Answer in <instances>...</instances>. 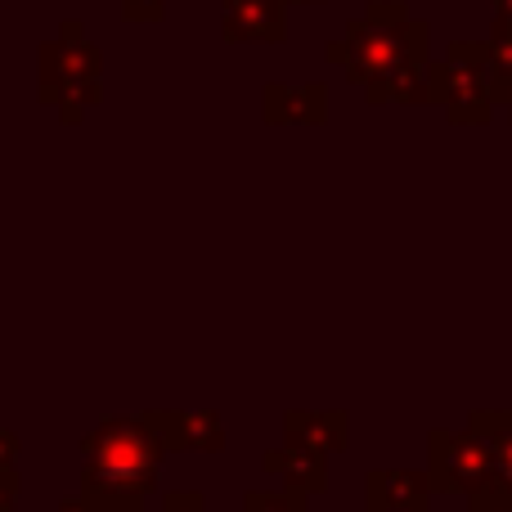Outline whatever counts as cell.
Listing matches in <instances>:
<instances>
[{"label": "cell", "mask_w": 512, "mask_h": 512, "mask_svg": "<svg viewBox=\"0 0 512 512\" xmlns=\"http://www.w3.org/2000/svg\"><path fill=\"white\" fill-rule=\"evenodd\" d=\"M162 436L144 418H108L81 441V499L95 512H140L162 472Z\"/></svg>", "instance_id": "1"}, {"label": "cell", "mask_w": 512, "mask_h": 512, "mask_svg": "<svg viewBox=\"0 0 512 512\" xmlns=\"http://www.w3.org/2000/svg\"><path fill=\"white\" fill-rule=\"evenodd\" d=\"M324 59L337 63L351 86L373 90L396 72L432 59V27L409 14V5L400 0H369L342 36L324 45Z\"/></svg>", "instance_id": "2"}, {"label": "cell", "mask_w": 512, "mask_h": 512, "mask_svg": "<svg viewBox=\"0 0 512 512\" xmlns=\"http://www.w3.org/2000/svg\"><path fill=\"white\" fill-rule=\"evenodd\" d=\"M41 99L68 122L99 104V50L81 36V23H63L59 41L41 50Z\"/></svg>", "instance_id": "3"}, {"label": "cell", "mask_w": 512, "mask_h": 512, "mask_svg": "<svg viewBox=\"0 0 512 512\" xmlns=\"http://www.w3.org/2000/svg\"><path fill=\"white\" fill-rule=\"evenodd\" d=\"M427 481L436 495H486L495 490V454L477 427H432L427 432Z\"/></svg>", "instance_id": "4"}, {"label": "cell", "mask_w": 512, "mask_h": 512, "mask_svg": "<svg viewBox=\"0 0 512 512\" xmlns=\"http://www.w3.org/2000/svg\"><path fill=\"white\" fill-rule=\"evenodd\" d=\"M436 108H445L450 126H486L495 117L490 63L481 41H450L436 63Z\"/></svg>", "instance_id": "5"}, {"label": "cell", "mask_w": 512, "mask_h": 512, "mask_svg": "<svg viewBox=\"0 0 512 512\" xmlns=\"http://www.w3.org/2000/svg\"><path fill=\"white\" fill-rule=\"evenodd\" d=\"M221 36L230 45H283L288 0H221Z\"/></svg>", "instance_id": "6"}, {"label": "cell", "mask_w": 512, "mask_h": 512, "mask_svg": "<svg viewBox=\"0 0 512 512\" xmlns=\"http://www.w3.org/2000/svg\"><path fill=\"white\" fill-rule=\"evenodd\" d=\"M261 117L270 126H324L328 86L324 81H270L261 90Z\"/></svg>", "instance_id": "7"}, {"label": "cell", "mask_w": 512, "mask_h": 512, "mask_svg": "<svg viewBox=\"0 0 512 512\" xmlns=\"http://www.w3.org/2000/svg\"><path fill=\"white\" fill-rule=\"evenodd\" d=\"M436 499L423 468H373L364 477V508L369 512H427Z\"/></svg>", "instance_id": "8"}, {"label": "cell", "mask_w": 512, "mask_h": 512, "mask_svg": "<svg viewBox=\"0 0 512 512\" xmlns=\"http://www.w3.org/2000/svg\"><path fill=\"white\" fill-rule=\"evenodd\" d=\"M283 441L333 459L351 445V418L342 409H292L283 414Z\"/></svg>", "instance_id": "9"}, {"label": "cell", "mask_w": 512, "mask_h": 512, "mask_svg": "<svg viewBox=\"0 0 512 512\" xmlns=\"http://www.w3.org/2000/svg\"><path fill=\"white\" fill-rule=\"evenodd\" d=\"M149 423L162 436V450H203V454L225 450V423L212 409H198V414H149Z\"/></svg>", "instance_id": "10"}, {"label": "cell", "mask_w": 512, "mask_h": 512, "mask_svg": "<svg viewBox=\"0 0 512 512\" xmlns=\"http://www.w3.org/2000/svg\"><path fill=\"white\" fill-rule=\"evenodd\" d=\"M261 468L270 477L283 481V490H297V495H324L328 490V459L315 450H301V445H288L283 441L279 450L261 454Z\"/></svg>", "instance_id": "11"}, {"label": "cell", "mask_w": 512, "mask_h": 512, "mask_svg": "<svg viewBox=\"0 0 512 512\" xmlns=\"http://www.w3.org/2000/svg\"><path fill=\"white\" fill-rule=\"evenodd\" d=\"M364 99H369L373 108H387V104H400V108H436V59L418 63V68L396 72L391 81L364 90Z\"/></svg>", "instance_id": "12"}, {"label": "cell", "mask_w": 512, "mask_h": 512, "mask_svg": "<svg viewBox=\"0 0 512 512\" xmlns=\"http://www.w3.org/2000/svg\"><path fill=\"white\" fill-rule=\"evenodd\" d=\"M468 427H477L490 441V454H495V490L504 499H512V409H477L468 418Z\"/></svg>", "instance_id": "13"}, {"label": "cell", "mask_w": 512, "mask_h": 512, "mask_svg": "<svg viewBox=\"0 0 512 512\" xmlns=\"http://www.w3.org/2000/svg\"><path fill=\"white\" fill-rule=\"evenodd\" d=\"M495 18H490V32L481 36V50L490 63V86L512 77V0H490Z\"/></svg>", "instance_id": "14"}, {"label": "cell", "mask_w": 512, "mask_h": 512, "mask_svg": "<svg viewBox=\"0 0 512 512\" xmlns=\"http://www.w3.org/2000/svg\"><path fill=\"white\" fill-rule=\"evenodd\" d=\"M239 512H310L306 495L297 490H248Z\"/></svg>", "instance_id": "15"}, {"label": "cell", "mask_w": 512, "mask_h": 512, "mask_svg": "<svg viewBox=\"0 0 512 512\" xmlns=\"http://www.w3.org/2000/svg\"><path fill=\"white\" fill-rule=\"evenodd\" d=\"M162 512H212L203 490H167L162 495Z\"/></svg>", "instance_id": "16"}, {"label": "cell", "mask_w": 512, "mask_h": 512, "mask_svg": "<svg viewBox=\"0 0 512 512\" xmlns=\"http://www.w3.org/2000/svg\"><path fill=\"white\" fill-rule=\"evenodd\" d=\"M122 14L131 18V23H162L167 5H162V0H122Z\"/></svg>", "instance_id": "17"}, {"label": "cell", "mask_w": 512, "mask_h": 512, "mask_svg": "<svg viewBox=\"0 0 512 512\" xmlns=\"http://www.w3.org/2000/svg\"><path fill=\"white\" fill-rule=\"evenodd\" d=\"M459 512H512V499H504L499 490H486V495H472L468 508H459Z\"/></svg>", "instance_id": "18"}, {"label": "cell", "mask_w": 512, "mask_h": 512, "mask_svg": "<svg viewBox=\"0 0 512 512\" xmlns=\"http://www.w3.org/2000/svg\"><path fill=\"white\" fill-rule=\"evenodd\" d=\"M18 499V472L14 468H0V512H9Z\"/></svg>", "instance_id": "19"}, {"label": "cell", "mask_w": 512, "mask_h": 512, "mask_svg": "<svg viewBox=\"0 0 512 512\" xmlns=\"http://www.w3.org/2000/svg\"><path fill=\"white\" fill-rule=\"evenodd\" d=\"M14 459H18V436L0 423V468H14Z\"/></svg>", "instance_id": "20"}, {"label": "cell", "mask_w": 512, "mask_h": 512, "mask_svg": "<svg viewBox=\"0 0 512 512\" xmlns=\"http://www.w3.org/2000/svg\"><path fill=\"white\" fill-rule=\"evenodd\" d=\"M490 95H495V108H504V113H508V122H512V77L495 81V86H490Z\"/></svg>", "instance_id": "21"}, {"label": "cell", "mask_w": 512, "mask_h": 512, "mask_svg": "<svg viewBox=\"0 0 512 512\" xmlns=\"http://www.w3.org/2000/svg\"><path fill=\"white\" fill-rule=\"evenodd\" d=\"M54 512H95V508H90V504H86V499H81V495H77V499H68V504H59V508H54Z\"/></svg>", "instance_id": "22"}, {"label": "cell", "mask_w": 512, "mask_h": 512, "mask_svg": "<svg viewBox=\"0 0 512 512\" xmlns=\"http://www.w3.org/2000/svg\"><path fill=\"white\" fill-rule=\"evenodd\" d=\"M288 5H324V0H288Z\"/></svg>", "instance_id": "23"}]
</instances>
